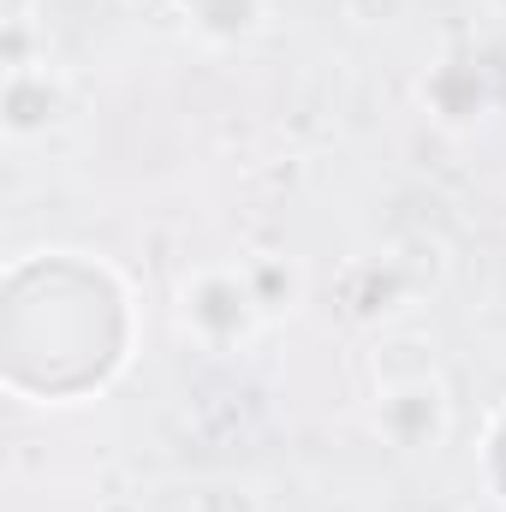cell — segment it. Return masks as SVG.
<instances>
[{
  "label": "cell",
  "mask_w": 506,
  "mask_h": 512,
  "mask_svg": "<svg viewBox=\"0 0 506 512\" xmlns=\"http://www.w3.org/2000/svg\"><path fill=\"white\" fill-rule=\"evenodd\" d=\"M179 316H185V328H191L203 346L227 352V346L251 340L262 304H256V292H251L245 274H233V268H203V274L185 280V292H179Z\"/></svg>",
  "instance_id": "6da1fadb"
},
{
  "label": "cell",
  "mask_w": 506,
  "mask_h": 512,
  "mask_svg": "<svg viewBox=\"0 0 506 512\" xmlns=\"http://www.w3.org/2000/svg\"><path fill=\"white\" fill-rule=\"evenodd\" d=\"M447 417H453L447 387L435 382L429 370H417V376H405V382H387L381 399H376V429L393 447H405V453L435 447V441L447 435Z\"/></svg>",
  "instance_id": "7a4b0ae2"
},
{
  "label": "cell",
  "mask_w": 506,
  "mask_h": 512,
  "mask_svg": "<svg viewBox=\"0 0 506 512\" xmlns=\"http://www.w3.org/2000/svg\"><path fill=\"white\" fill-rule=\"evenodd\" d=\"M54 114H60V78L48 66H30V60L6 66V90H0V126H6V137L24 143V137L54 126Z\"/></svg>",
  "instance_id": "3957f363"
},
{
  "label": "cell",
  "mask_w": 506,
  "mask_h": 512,
  "mask_svg": "<svg viewBox=\"0 0 506 512\" xmlns=\"http://www.w3.org/2000/svg\"><path fill=\"white\" fill-rule=\"evenodd\" d=\"M423 102H429V114H435L441 126H471V120H483V108H489V84H483V72H477L471 60H441V66L423 78Z\"/></svg>",
  "instance_id": "277c9868"
},
{
  "label": "cell",
  "mask_w": 506,
  "mask_h": 512,
  "mask_svg": "<svg viewBox=\"0 0 506 512\" xmlns=\"http://www.w3.org/2000/svg\"><path fill=\"white\" fill-rule=\"evenodd\" d=\"M185 24L203 36V42H245L256 24H262V0H185Z\"/></svg>",
  "instance_id": "5b68a950"
},
{
  "label": "cell",
  "mask_w": 506,
  "mask_h": 512,
  "mask_svg": "<svg viewBox=\"0 0 506 512\" xmlns=\"http://www.w3.org/2000/svg\"><path fill=\"white\" fill-rule=\"evenodd\" d=\"M483 477H489V489L506 501V411L489 423V441H483Z\"/></svg>",
  "instance_id": "8992f818"
},
{
  "label": "cell",
  "mask_w": 506,
  "mask_h": 512,
  "mask_svg": "<svg viewBox=\"0 0 506 512\" xmlns=\"http://www.w3.org/2000/svg\"><path fill=\"white\" fill-rule=\"evenodd\" d=\"M501 6H506V0H501Z\"/></svg>",
  "instance_id": "52a82bcc"
}]
</instances>
